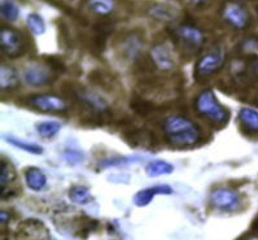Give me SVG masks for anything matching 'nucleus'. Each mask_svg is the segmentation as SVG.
<instances>
[{"label":"nucleus","instance_id":"nucleus-19","mask_svg":"<svg viewBox=\"0 0 258 240\" xmlns=\"http://www.w3.org/2000/svg\"><path fill=\"white\" fill-rule=\"evenodd\" d=\"M0 13H2V17L6 21L15 22L19 19L20 8L12 0H3L2 6H0Z\"/></svg>","mask_w":258,"mask_h":240},{"label":"nucleus","instance_id":"nucleus-25","mask_svg":"<svg viewBox=\"0 0 258 240\" xmlns=\"http://www.w3.org/2000/svg\"><path fill=\"white\" fill-rule=\"evenodd\" d=\"M15 174H13L12 167L7 161L2 160L0 161V187H2V192L6 189L7 186L10 185L11 179H12Z\"/></svg>","mask_w":258,"mask_h":240},{"label":"nucleus","instance_id":"nucleus-6","mask_svg":"<svg viewBox=\"0 0 258 240\" xmlns=\"http://www.w3.org/2000/svg\"><path fill=\"white\" fill-rule=\"evenodd\" d=\"M0 47L2 51L10 57H17L24 52V42L21 34L12 28L0 29Z\"/></svg>","mask_w":258,"mask_h":240},{"label":"nucleus","instance_id":"nucleus-17","mask_svg":"<svg viewBox=\"0 0 258 240\" xmlns=\"http://www.w3.org/2000/svg\"><path fill=\"white\" fill-rule=\"evenodd\" d=\"M17 83H19L17 72L13 68L2 65V69H0V87H2V90L15 88Z\"/></svg>","mask_w":258,"mask_h":240},{"label":"nucleus","instance_id":"nucleus-16","mask_svg":"<svg viewBox=\"0 0 258 240\" xmlns=\"http://www.w3.org/2000/svg\"><path fill=\"white\" fill-rule=\"evenodd\" d=\"M239 119L246 130L258 133V112L253 108H241L239 112Z\"/></svg>","mask_w":258,"mask_h":240},{"label":"nucleus","instance_id":"nucleus-4","mask_svg":"<svg viewBox=\"0 0 258 240\" xmlns=\"http://www.w3.org/2000/svg\"><path fill=\"white\" fill-rule=\"evenodd\" d=\"M222 19L236 30H244L250 25V15L240 2L230 0L222 6Z\"/></svg>","mask_w":258,"mask_h":240},{"label":"nucleus","instance_id":"nucleus-11","mask_svg":"<svg viewBox=\"0 0 258 240\" xmlns=\"http://www.w3.org/2000/svg\"><path fill=\"white\" fill-rule=\"evenodd\" d=\"M151 58L156 67L161 70H171L175 67V60L171 55L170 49L165 44H156L151 49Z\"/></svg>","mask_w":258,"mask_h":240},{"label":"nucleus","instance_id":"nucleus-13","mask_svg":"<svg viewBox=\"0 0 258 240\" xmlns=\"http://www.w3.org/2000/svg\"><path fill=\"white\" fill-rule=\"evenodd\" d=\"M123 55L128 58H134L139 56L140 51L143 48V42L140 39L139 35L131 34L128 37L124 38V40L121 44Z\"/></svg>","mask_w":258,"mask_h":240},{"label":"nucleus","instance_id":"nucleus-2","mask_svg":"<svg viewBox=\"0 0 258 240\" xmlns=\"http://www.w3.org/2000/svg\"><path fill=\"white\" fill-rule=\"evenodd\" d=\"M195 108L199 114L207 117L218 125L227 122L228 117H230L228 110L222 104H219L217 96L212 90H204L203 92H200L195 101Z\"/></svg>","mask_w":258,"mask_h":240},{"label":"nucleus","instance_id":"nucleus-7","mask_svg":"<svg viewBox=\"0 0 258 240\" xmlns=\"http://www.w3.org/2000/svg\"><path fill=\"white\" fill-rule=\"evenodd\" d=\"M209 200L213 207L219 210H225V212H234L240 205V198L237 192L226 189V187L213 190Z\"/></svg>","mask_w":258,"mask_h":240},{"label":"nucleus","instance_id":"nucleus-14","mask_svg":"<svg viewBox=\"0 0 258 240\" xmlns=\"http://www.w3.org/2000/svg\"><path fill=\"white\" fill-rule=\"evenodd\" d=\"M147 175L156 178V176L167 175L174 171V166L170 162L164 161V160H153V161L148 162L146 166Z\"/></svg>","mask_w":258,"mask_h":240},{"label":"nucleus","instance_id":"nucleus-20","mask_svg":"<svg viewBox=\"0 0 258 240\" xmlns=\"http://www.w3.org/2000/svg\"><path fill=\"white\" fill-rule=\"evenodd\" d=\"M88 8L96 15L108 16L114 10V3L113 0H88Z\"/></svg>","mask_w":258,"mask_h":240},{"label":"nucleus","instance_id":"nucleus-12","mask_svg":"<svg viewBox=\"0 0 258 240\" xmlns=\"http://www.w3.org/2000/svg\"><path fill=\"white\" fill-rule=\"evenodd\" d=\"M25 181H26L29 189L33 190V191H40L47 185L46 174L38 167H29L25 173Z\"/></svg>","mask_w":258,"mask_h":240},{"label":"nucleus","instance_id":"nucleus-29","mask_svg":"<svg viewBox=\"0 0 258 240\" xmlns=\"http://www.w3.org/2000/svg\"><path fill=\"white\" fill-rule=\"evenodd\" d=\"M188 2L196 7H203V6H205V4H207L209 0H188Z\"/></svg>","mask_w":258,"mask_h":240},{"label":"nucleus","instance_id":"nucleus-9","mask_svg":"<svg viewBox=\"0 0 258 240\" xmlns=\"http://www.w3.org/2000/svg\"><path fill=\"white\" fill-rule=\"evenodd\" d=\"M25 82L31 86H44L52 81V76L46 67L40 64H34L28 67L24 72Z\"/></svg>","mask_w":258,"mask_h":240},{"label":"nucleus","instance_id":"nucleus-32","mask_svg":"<svg viewBox=\"0 0 258 240\" xmlns=\"http://www.w3.org/2000/svg\"><path fill=\"white\" fill-rule=\"evenodd\" d=\"M257 16H258V8H257Z\"/></svg>","mask_w":258,"mask_h":240},{"label":"nucleus","instance_id":"nucleus-15","mask_svg":"<svg viewBox=\"0 0 258 240\" xmlns=\"http://www.w3.org/2000/svg\"><path fill=\"white\" fill-rule=\"evenodd\" d=\"M148 15L151 17H153L155 20L164 22H170L173 20H175L176 12L169 6H165V4H155L148 10Z\"/></svg>","mask_w":258,"mask_h":240},{"label":"nucleus","instance_id":"nucleus-22","mask_svg":"<svg viewBox=\"0 0 258 240\" xmlns=\"http://www.w3.org/2000/svg\"><path fill=\"white\" fill-rule=\"evenodd\" d=\"M61 129V124L57 121H43L39 122L37 125V131L38 134L42 138H53Z\"/></svg>","mask_w":258,"mask_h":240},{"label":"nucleus","instance_id":"nucleus-28","mask_svg":"<svg viewBox=\"0 0 258 240\" xmlns=\"http://www.w3.org/2000/svg\"><path fill=\"white\" fill-rule=\"evenodd\" d=\"M246 69H248V73L250 74V76L258 78V57L257 56H253V57L248 61V64H246Z\"/></svg>","mask_w":258,"mask_h":240},{"label":"nucleus","instance_id":"nucleus-30","mask_svg":"<svg viewBox=\"0 0 258 240\" xmlns=\"http://www.w3.org/2000/svg\"><path fill=\"white\" fill-rule=\"evenodd\" d=\"M0 219H2V223H6V222L8 221V214H7V212H2V214H0Z\"/></svg>","mask_w":258,"mask_h":240},{"label":"nucleus","instance_id":"nucleus-3","mask_svg":"<svg viewBox=\"0 0 258 240\" xmlns=\"http://www.w3.org/2000/svg\"><path fill=\"white\" fill-rule=\"evenodd\" d=\"M227 52L221 44L212 47L207 53H204L195 67V76L198 78H205L217 73L226 63Z\"/></svg>","mask_w":258,"mask_h":240},{"label":"nucleus","instance_id":"nucleus-10","mask_svg":"<svg viewBox=\"0 0 258 240\" xmlns=\"http://www.w3.org/2000/svg\"><path fill=\"white\" fill-rule=\"evenodd\" d=\"M173 194V189L169 185H158L140 190L134 196V203L137 207H146L153 200L157 195H170Z\"/></svg>","mask_w":258,"mask_h":240},{"label":"nucleus","instance_id":"nucleus-5","mask_svg":"<svg viewBox=\"0 0 258 240\" xmlns=\"http://www.w3.org/2000/svg\"><path fill=\"white\" fill-rule=\"evenodd\" d=\"M175 38L184 48L198 51L205 43V34L200 28L191 24H182L174 31Z\"/></svg>","mask_w":258,"mask_h":240},{"label":"nucleus","instance_id":"nucleus-31","mask_svg":"<svg viewBox=\"0 0 258 240\" xmlns=\"http://www.w3.org/2000/svg\"><path fill=\"white\" fill-rule=\"evenodd\" d=\"M246 240H258V236H253V237H249V239Z\"/></svg>","mask_w":258,"mask_h":240},{"label":"nucleus","instance_id":"nucleus-18","mask_svg":"<svg viewBox=\"0 0 258 240\" xmlns=\"http://www.w3.org/2000/svg\"><path fill=\"white\" fill-rule=\"evenodd\" d=\"M69 198L74 204L86 205L92 200V195L90 190L85 186H74L73 189L69 191Z\"/></svg>","mask_w":258,"mask_h":240},{"label":"nucleus","instance_id":"nucleus-24","mask_svg":"<svg viewBox=\"0 0 258 240\" xmlns=\"http://www.w3.org/2000/svg\"><path fill=\"white\" fill-rule=\"evenodd\" d=\"M79 97H81V100L85 101V104L90 105L91 108H94V109L100 110V112H103V110H105L106 108H108V104H106V101L104 100L103 97L94 94V92L85 91L81 94V96Z\"/></svg>","mask_w":258,"mask_h":240},{"label":"nucleus","instance_id":"nucleus-23","mask_svg":"<svg viewBox=\"0 0 258 240\" xmlns=\"http://www.w3.org/2000/svg\"><path fill=\"white\" fill-rule=\"evenodd\" d=\"M26 25L33 35H42L46 31V22L38 13H30L26 19Z\"/></svg>","mask_w":258,"mask_h":240},{"label":"nucleus","instance_id":"nucleus-27","mask_svg":"<svg viewBox=\"0 0 258 240\" xmlns=\"http://www.w3.org/2000/svg\"><path fill=\"white\" fill-rule=\"evenodd\" d=\"M128 160H130V158H127V157H112V158H108V160H104V161H101L100 166L101 167L122 166V165L128 164Z\"/></svg>","mask_w":258,"mask_h":240},{"label":"nucleus","instance_id":"nucleus-26","mask_svg":"<svg viewBox=\"0 0 258 240\" xmlns=\"http://www.w3.org/2000/svg\"><path fill=\"white\" fill-rule=\"evenodd\" d=\"M83 157H85V155H83L81 151H76V149H65L64 158L70 165H76L79 164V162H82Z\"/></svg>","mask_w":258,"mask_h":240},{"label":"nucleus","instance_id":"nucleus-8","mask_svg":"<svg viewBox=\"0 0 258 240\" xmlns=\"http://www.w3.org/2000/svg\"><path fill=\"white\" fill-rule=\"evenodd\" d=\"M30 104L42 112L61 113L67 110V103L61 96L52 94L35 95L30 99Z\"/></svg>","mask_w":258,"mask_h":240},{"label":"nucleus","instance_id":"nucleus-1","mask_svg":"<svg viewBox=\"0 0 258 240\" xmlns=\"http://www.w3.org/2000/svg\"><path fill=\"white\" fill-rule=\"evenodd\" d=\"M167 142L175 147H191L200 139V129L191 121L182 115H170L162 124Z\"/></svg>","mask_w":258,"mask_h":240},{"label":"nucleus","instance_id":"nucleus-21","mask_svg":"<svg viewBox=\"0 0 258 240\" xmlns=\"http://www.w3.org/2000/svg\"><path fill=\"white\" fill-rule=\"evenodd\" d=\"M6 140L12 146L17 147V148L22 149V151H26L29 153H33V155H42L43 153V148L38 144L34 143H29V142H25V140L19 139V138L16 137H8L6 135Z\"/></svg>","mask_w":258,"mask_h":240}]
</instances>
